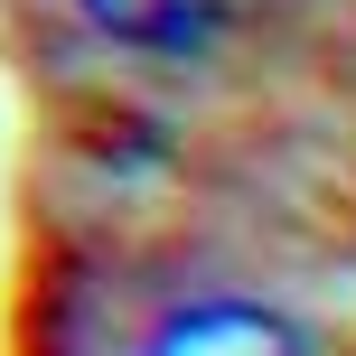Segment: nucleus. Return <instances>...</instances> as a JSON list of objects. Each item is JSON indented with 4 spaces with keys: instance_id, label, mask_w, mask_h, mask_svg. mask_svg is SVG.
<instances>
[{
    "instance_id": "1",
    "label": "nucleus",
    "mask_w": 356,
    "mask_h": 356,
    "mask_svg": "<svg viewBox=\"0 0 356 356\" xmlns=\"http://www.w3.org/2000/svg\"><path fill=\"white\" fill-rule=\"evenodd\" d=\"M141 356H319V338H309L291 309H272V300L207 291V300H178L141 338Z\"/></svg>"
},
{
    "instance_id": "2",
    "label": "nucleus",
    "mask_w": 356,
    "mask_h": 356,
    "mask_svg": "<svg viewBox=\"0 0 356 356\" xmlns=\"http://www.w3.org/2000/svg\"><path fill=\"white\" fill-rule=\"evenodd\" d=\"M75 19L122 56H207L244 19V0H75Z\"/></svg>"
}]
</instances>
